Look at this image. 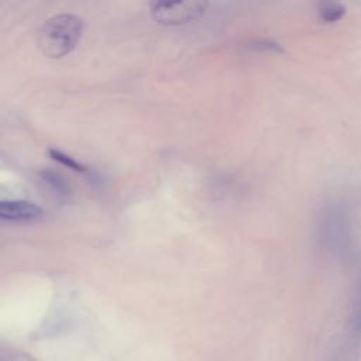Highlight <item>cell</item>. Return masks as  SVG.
I'll return each instance as SVG.
<instances>
[{
	"mask_svg": "<svg viewBox=\"0 0 361 361\" xmlns=\"http://www.w3.org/2000/svg\"><path fill=\"white\" fill-rule=\"evenodd\" d=\"M357 323H358V329L361 331V290H360V300H358V312H357Z\"/></svg>",
	"mask_w": 361,
	"mask_h": 361,
	"instance_id": "52a82bcc",
	"label": "cell"
},
{
	"mask_svg": "<svg viewBox=\"0 0 361 361\" xmlns=\"http://www.w3.org/2000/svg\"><path fill=\"white\" fill-rule=\"evenodd\" d=\"M49 155H51L55 161L61 162L62 165H65V166H68V168H71V169H75V171H79V172H85V171H86V166H85L83 164H80L79 161H76L75 158H72L71 155H68V154H65V152H62V151H59V149L51 148V149H49Z\"/></svg>",
	"mask_w": 361,
	"mask_h": 361,
	"instance_id": "8992f818",
	"label": "cell"
},
{
	"mask_svg": "<svg viewBox=\"0 0 361 361\" xmlns=\"http://www.w3.org/2000/svg\"><path fill=\"white\" fill-rule=\"evenodd\" d=\"M83 20L75 14L62 13L49 17L38 31V47L49 58L69 54L80 39Z\"/></svg>",
	"mask_w": 361,
	"mask_h": 361,
	"instance_id": "6da1fadb",
	"label": "cell"
},
{
	"mask_svg": "<svg viewBox=\"0 0 361 361\" xmlns=\"http://www.w3.org/2000/svg\"><path fill=\"white\" fill-rule=\"evenodd\" d=\"M329 240L333 241L334 245L343 247L345 245L347 240V223H345V216H343V212L333 210L329 213Z\"/></svg>",
	"mask_w": 361,
	"mask_h": 361,
	"instance_id": "277c9868",
	"label": "cell"
},
{
	"mask_svg": "<svg viewBox=\"0 0 361 361\" xmlns=\"http://www.w3.org/2000/svg\"><path fill=\"white\" fill-rule=\"evenodd\" d=\"M0 217L13 223H28L42 217V209L28 200H3L0 203Z\"/></svg>",
	"mask_w": 361,
	"mask_h": 361,
	"instance_id": "3957f363",
	"label": "cell"
},
{
	"mask_svg": "<svg viewBox=\"0 0 361 361\" xmlns=\"http://www.w3.org/2000/svg\"><path fill=\"white\" fill-rule=\"evenodd\" d=\"M345 13L344 6H341L340 3H334V1H326L322 3L319 7V14L320 18L326 23H334L337 20H340Z\"/></svg>",
	"mask_w": 361,
	"mask_h": 361,
	"instance_id": "5b68a950",
	"label": "cell"
},
{
	"mask_svg": "<svg viewBox=\"0 0 361 361\" xmlns=\"http://www.w3.org/2000/svg\"><path fill=\"white\" fill-rule=\"evenodd\" d=\"M206 1H152L149 11L155 21L161 24H183L196 20L206 11Z\"/></svg>",
	"mask_w": 361,
	"mask_h": 361,
	"instance_id": "7a4b0ae2",
	"label": "cell"
}]
</instances>
